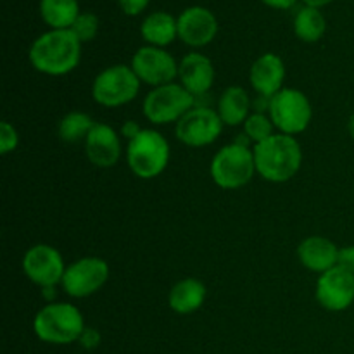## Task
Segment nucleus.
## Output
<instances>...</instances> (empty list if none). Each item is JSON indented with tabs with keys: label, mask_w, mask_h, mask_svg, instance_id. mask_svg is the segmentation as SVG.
<instances>
[{
	"label": "nucleus",
	"mask_w": 354,
	"mask_h": 354,
	"mask_svg": "<svg viewBox=\"0 0 354 354\" xmlns=\"http://www.w3.org/2000/svg\"><path fill=\"white\" fill-rule=\"evenodd\" d=\"M93 127H95V121L88 114L73 111L66 114L59 123V137L66 144H78V142L86 140Z\"/></svg>",
	"instance_id": "nucleus-24"
},
{
	"label": "nucleus",
	"mask_w": 354,
	"mask_h": 354,
	"mask_svg": "<svg viewBox=\"0 0 354 354\" xmlns=\"http://www.w3.org/2000/svg\"><path fill=\"white\" fill-rule=\"evenodd\" d=\"M325 28H327L325 17L317 7L304 6L294 17V33L306 44H315L320 40L325 33Z\"/></svg>",
	"instance_id": "nucleus-23"
},
{
	"label": "nucleus",
	"mask_w": 354,
	"mask_h": 354,
	"mask_svg": "<svg viewBox=\"0 0 354 354\" xmlns=\"http://www.w3.org/2000/svg\"><path fill=\"white\" fill-rule=\"evenodd\" d=\"M207 296V289L201 280L183 279L171 287L168 304L175 313L190 315L199 310Z\"/></svg>",
	"instance_id": "nucleus-19"
},
{
	"label": "nucleus",
	"mask_w": 354,
	"mask_h": 354,
	"mask_svg": "<svg viewBox=\"0 0 354 354\" xmlns=\"http://www.w3.org/2000/svg\"><path fill=\"white\" fill-rule=\"evenodd\" d=\"M23 272L40 289L55 287L64 277L66 266L61 252L48 244H37L23 258Z\"/></svg>",
	"instance_id": "nucleus-12"
},
{
	"label": "nucleus",
	"mask_w": 354,
	"mask_h": 354,
	"mask_svg": "<svg viewBox=\"0 0 354 354\" xmlns=\"http://www.w3.org/2000/svg\"><path fill=\"white\" fill-rule=\"evenodd\" d=\"M85 328L82 311L69 303L45 304L33 320L35 335L47 344L62 346L78 342Z\"/></svg>",
	"instance_id": "nucleus-3"
},
{
	"label": "nucleus",
	"mask_w": 354,
	"mask_h": 354,
	"mask_svg": "<svg viewBox=\"0 0 354 354\" xmlns=\"http://www.w3.org/2000/svg\"><path fill=\"white\" fill-rule=\"evenodd\" d=\"M196 104V97L187 92L180 83L156 86L145 95L142 109L152 124L178 123Z\"/></svg>",
	"instance_id": "nucleus-7"
},
{
	"label": "nucleus",
	"mask_w": 354,
	"mask_h": 354,
	"mask_svg": "<svg viewBox=\"0 0 354 354\" xmlns=\"http://www.w3.org/2000/svg\"><path fill=\"white\" fill-rule=\"evenodd\" d=\"M242 127H244V135L248 137V140L254 142V144H261L266 138L275 135V131H273L275 124H273L272 118L263 113L251 114Z\"/></svg>",
	"instance_id": "nucleus-25"
},
{
	"label": "nucleus",
	"mask_w": 354,
	"mask_h": 354,
	"mask_svg": "<svg viewBox=\"0 0 354 354\" xmlns=\"http://www.w3.org/2000/svg\"><path fill=\"white\" fill-rule=\"evenodd\" d=\"M263 3H266L268 7H273V9H290L297 0H261Z\"/></svg>",
	"instance_id": "nucleus-32"
},
{
	"label": "nucleus",
	"mask_w": 354,
	"mask_h": 354,
	"mask_svg": "<svg viewBox=\"0 0 354 354\" xmlns=\"http://www.w3.org/2000/svg\"><path fill=\"white\" fill-rule=\"evenodd\" d=\"M130 66L138 80L145 85H151L152 88L175 83V80L178 78L180 64L175 61V57L165 48L152 47V45L138 48L131 57Z\"/></svg>",
	"instance_id": "nucleus-11"
},
{
	"label": "nucleus",
	"mask_w": 354,
	"mask_h": 354,
	"mask_svg": "<svg viewBox=\"0 0 354 354\" xmlns=\"http://www.w3.org/2000/svg\"><path fill=\"white\" fill-rule=\"evenodd\" d=\"M337 266L348 270L349 273L354 275V245H346V248L339 249Z\"/></svg>",
	"instance_id": "nucleus-30"
},
{
	"label": "nucleus",
	"mask_w": 354,
	"mask_h": 354,
	"mask_svg": "<svg viewBox=\"0 0 354 354\" xmlns=\"http://www.w3.org/2000/svg\"><path fill=\"white\" fill-rule=\"evenodd\" d=\"M17 144H19V135L17 130L9 123V121H2L0 123V152L3 156L9 152L16 151Z\"/></svg>",
	"instance_id": "nucleus-27"
},
{
	"label": "nucleus",
	"mask_w": 354,
	"mask_h": 354,
	"mask_svg": "<svg viewBox=\"0 0 354 354\" xmlns=\"http://www.w3.org/2000/svg\"><path fill=\"white\" fill-rule=\"evenodd\" d=\"M180 85L194 97L206 95L214 83V66L209 57L199 52H190L180 61Z\"/></svg>",
	"instance_id": "nucleus-16"
},
{
	"label": "nucleus",
	"mask_w": 354,
	"mask_h": 354,
	"mask_svg": "<svg viewBox=\"0 0 354 354\" xmlns=\"http://www.w3.org/2000/svg\"><path fill=\"white\" fill-rule=\"evenodd\" d=\"M218 114L227 127L244 124L251 116V100L249 93L242 86H228L218 100Z\"/></svg>",
	"instance_id": "nucleus-21"
},
{
	"label": "nucleus",
	"mask_w": 354,
	"mask_h": 354,
	"mask_svg": "<svg viewBox=\"0 0 354 354\" xmlns=\"http://www.w3.org/2000/svg\"><path fill=\"white\" fill-rule=\"evenodd\" d=\"M303 2L306 3V6L317 7V9H320V7H324V6H327V3H330L332 0H303Z\"/></svg>",
	"instance_id": "nucleus-34"
},
{
	"label": "nucleus",
	"mask_w": 354,
	"mask_h": 354,
	"mask_svg": "<svg viewBox=\"0 0 354 354\" xmlns=\"http://www.w3.org/2000/svg\"><path fill=\"white\" fill-rule=\"evenodd\" d=\"M178 21V38L190 47H204L211 44L218 33V21L206 7L194 6L183 10Z\"/></svg>",
	"instance_id": "nucleus-14"
},
{
	"label": "nucleus",
	"mask_w": 354,
	"mask_h": 354,
	"mask_svg": "<svg viewBox=\"0 0 354 354\" xmlns=\"http://www.w3.org/2000/svg\"><path fill=\"white\" fill-rule=\"evenodd\" d=\"M127 161L131 173L142 180H152L161 175L169 162V144L156 130H142L128 142Z\"/></svg>",
	"instance_id": "nucleus-5"
},
{
	"label": "nucleus",
	"mask_w": 354,
	"mask_h": 354,
	"mask_svg": "<svg viewBox=\"0 0 354 354\" xmlns=\"http://www.w3.org/2000/svg\"><path fill=\"white\" fill-rule=\"evenodd\" d=\"M41 296H44V299L47 301L48 304H50V303H54V301H55L57 290H55V287H44V289H41Z\"/></svg>",
	"instance_id": "nucleus-33"
},
{
	"label": "nucleus",
	"mask_w": 354,
	"mask_h": 354,
	"mask_svg": "<svg viewBox=\"0 0 354 354\" xmlns=\"http://www.w3.org/2000/svg\"><path fill=\"white\" fill-rule=\"evenodd\" d=\"M283 80H286V66L277 54H263L252 64L249 71V82L259 97L272 99L275 93L282 90Z\"/></svg>",
	"instance_id": "nucleus-17"
},
{
	"label": "nucleus",
	"mask_w": 354,
	"mask_h": 354,
	"mask_svg": "<svg viewBox=\"0 0 354 354\" xmlns=\"http://www.w3.org/2000/svg\"><path fill=\"white\" fill-rule=\"evenodd\" d=\"M118 2L127 16H138L149 6V0H118Z\"/></svg>",
	"instance_id": "nucleus-29"
},
{
	"label": "nucleus",
	"mask_w": 354,
	"mask_h": 354,
	"mask_svg": "<svg viewBox=\"0 0 354 354\" xmlns=\"http://www.w3.org/2000/svg\"><path fill=\"white\" fill-rule=\"evenodd\" d=\"M85 154L97 168H113L121 158V138L114 128L95 123L85 140Z\"/></svg>",
	"instance_id": "nucleus-15"
},
{
	"label": "nucleus",
	"mask_w": 354,
	"mask_h": 354,
	"mask_svg": "<svg viewBox=\"0 0 354 354\" xmlns=\"http://www.w3.org/2000/svg\"><path fill=\"white\" fill-rule=\"evenodd\" d=\"M140 80L131 66H109L95 76L92 83V97L99 106L121 107L138 95Z\"/></svg>",
	"instance_id": "nucleus-6"
},
{
	"label": "nucleus",
	"mask_w": 354,
	"mask_h": 354,
	"mask_svg": "<svg viewBox=\"0 0 354 354\" xmlns=\"http://www.w3.org/2000/svg\"><path fill=\"white\" fill-rule=\"evenodd\" d=\"M268 116L280 133H303L311 123L313 109L311 102L301 90L282 88L268 99Z\"/></svg>",
	"instance_id": "nucleus-8"
},
{
	"label": "nucleus",
	"mask_w": 354,
	"mask_h": 354,
	"mask_svg": "<svg viewBox=\"0 0 354 354\" xmlns=\"http://www.w3.org/2000/svg\"><path fill=\"white\" fill-rule=\"evenodd\" d=\"M28 57L41 75L64 76L80 64L82 41L71 30H50L33 41Z\"/></svg>",
	"instance_id": "nucleus-1"
},
{
	"label": "nucleus",
	"mask_w": 354,
	"mask_h": 354,
	"mask_svg": "<svg viewBox=\"0 0 354 354\" xmlns=\"http://www.w3.org/2000/svg\"><path fill=\"white\" fill-rule=\"evenodd\" d=\"M209 171L211 178L220 189H241L251 182L256 173L254 152L242 142L225 145L214 154Z\"/></svg>",
	"instance_id": "nucleus-4"
},
{
	"label": "nucleus",
	"mask_w": 354,
	"mask_h": 354,
	"mask_svg": "<svg viewBox=\"0 0 354 354\" xmlns=\"http://www.w3.org/2000/svg\"><path fill=\"white\" fill-rule=\"evenodd\" d=\"M317 301L328 311H344L354 303V275L341 266L322 273L317 282Z\"/></svg>",
	"instance_id": "nucleus-13"
},
{
	"label": "nucleus",
	"mask_w": 354,
	"mask_h": 354,
	"mask_svg": "<svg viewBox=\"0 0 354 354\" xmlns=\"http://www.w3.org/2000/svg\"><path fill=\"white\" fill-rule=\"evenodd\" d=\"M252 152L256 173L272 183L289 182L303 165V149L292 135H272L261 144H256Z\"/></svg>",
	"instance_id": "nucleus-2"
},
{
	"label": "nucleus",
	"mask_w": 354,
	"mask_h": 354,
	"mask_svg": "<svg viewBox=\"0 0 354 354\" xmlns=\"http://www.w3.org/2000/svg\"><path fill=\"white\" fill-rule=\"evenodd\" d=\"M107 279H109V265L102 258L86 256V258L76 259L66 268L61 287L69 297L82 299V297L99 292Z\"/></svg>",
	"instance_id": "nucleus-9"
},
{
	"label": "nucleus",
	"mask_w": 354,
	"mask_h": 354,
	"mask_svg": "<svg viewBox=\"0 0 354 354\" xmlns=\"http://www.w3.org/2000/svg\"><path fill=\"white\" fill-rule=\"evenodd\" d=\"M348 131L349 135H351V138L354 140V113L349 116V121H348Z\"/></svg>",
	"instance_id": "nucleus-35"
},
{
	"label": "nucleus",
	"mask_w": 354,
	"mask_h": 354,
	"mask_svg": "<svg viewBox=\"0 0 354 354\" xmlns=\"http://www.w3.org/2000/svg\"><path fill=\"white\" fill-rule=\"evenodd\" d=\"M297 258L304 268L322 275L337 266L339 248L328 239L313 235L301 242L297 248Z\"/></svg>",
	"instance_id": "nucleus-18"
},
{
	"label": "nucleus",
	"mask_w": 354,
	"mask_h": 354,
	"mask_svg": "<svg viewBox=\"0 0 354 354\" xmlns=\"http://www.w3.org/2000/svg\"><path fill=\"white\" fill-rule=\"evenodd\" d=\"M78 342L82 344V348L88 349V351H92V349L99 348L100 344V334L95 330V328H88L86 327L85 330H83V334L80 335Z\"/></svg>",
	"instance_id": "nucleus-28"
},
{
	"label": "nucleus",
	"mask_w": 354,
	"mask_h": 354,
	"mask_svg": "<svg viewBox=\"0 0 354 354\" xmlns=\"http://www.w3.org/2000/svg\"><path fill=\"white\" fill-rule=\"evenodd\" d=\"M40 14L52 30H71L82 12L76 0H40Z\"/></svg>",
	"instance_id": "nucleus-22"
},
{
	"label": "nucleus",
	"mask_w": 354,
	"mask_h": 354,
	"mask_svg": "<svg viewBox=\"0 0 354 354\" xmlns=\"http://www.w3.org/2000/svg\"><path fill=\"white\" fill-rule=\"evenodd\" d=\"M71 31L82 44L92 41L97 37V31H99V17L92 12H82L76 17Z\"/></svg>",
	"instance_id": "nucleus-26"
},
{
	"label": "nucleus",
	"mask_w": 354,
	"mask_h": 354,
	"mask_svg": "<svg viewBox=\"0 0 354 354\" xmlns=\"http://www.w3.org/2000/svg\"><path fill=\"white\" fill-rule=\"evenodd\" d=\"M223 127L225 124L218 111L199 106L192 107L175 124V135L182 144L189 147H206L218 140Z\"/></svg>",
	"instance_id": "nucleus-10"
},
{
	"label": "nucleus",
	"mask_w": 354,
	"mask_h": 354,
	"mask_svg": "<svg viewBox=\"0 0 354 354\" xmlns=\"http://www.w3.org/2000/svg\"><path fill=\"white\" fill-rule=\"evenodd\" d=\"M140 131H142V128L138 127V123H135V121H127V123L121 127V137L128 138V142H130V140H133V138L137 137Z\"/></svg>",
	"instance_id": "nucleus-31"
},
{
	"label": "nucleus",
	"mask_w": 354,
	"mask_h": 354,
	"mask_svg": "<svg viewBox=\"0 0 354 354\" xmlns=\"http://www.w3.org/2000/svg\"><path fill=\"white\" fill-rule=\"evenodd\" d=\"M142 38L152 47H166L178 38V21L168 12H152L140 26Z\"/></svg>",
	"instance_id": "nucleus-20"
}]
</instances>
